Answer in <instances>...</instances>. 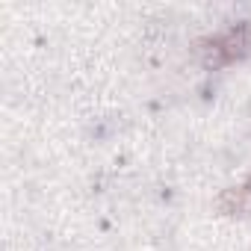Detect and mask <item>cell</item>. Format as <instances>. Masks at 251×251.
<instances>
[{"mask_svg":"<svg viewBox=\"0 0 251 251\" xmlns=\"http://www.w3.org/2000/svg\"><path fill=\"white\" fill-rule=\"evenodd\" d=\"M248 53H251V24H245V21L216 39L201 42V56H204L207 68H222L227 62L245 59Z\"/></svg>","mask_w":251,"mask_h":251,"instance_id":"cell-1","label":"cell"},{"mask_svg":"<svg viewBox=\"0 0 251 251\" xmlns=\"http://www.w3.org/2000/svg\"><path fill=\"white\" fill-rule=\"evenodd\" d=\"M216 210L222 216H251V192L245 186L239 189H225L216 198Z\"/></svg>","mask_w":251,"mask_h":251,"instance_id":"cell-2","label":"cell"},{"mask_svg":"<svg viewBox=\"0 0 251 251\" xmlns=\"http://www.w3.org/2000/svg\"><path fill=\"white\" fill-rule=\"evenodd\" d=\"M245 189H248V192H251V177H248V183H245Z\"/></svg>","mask_w":251,"mask_h":251,"instance_id":"cell-3","label":"cell"}]
</instances>
